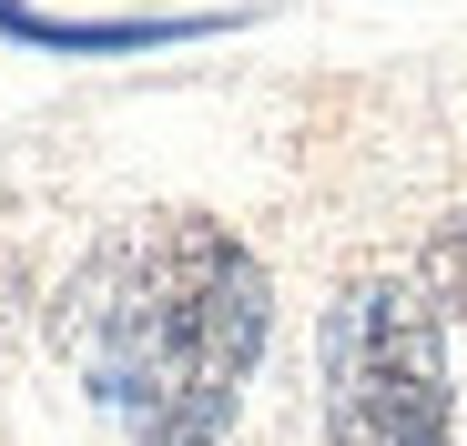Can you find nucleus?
Listing matches in <instances>:
<instances>
[{"label": "nucleus", "instance_id": "obj_1", "mask_svg": "<svg viewBox=\"0 0 467 446\" xmlns=\"http://www.w3.org/2000/svg\"><path fill=\"white\" fill-rule=\"evenodd\" d=\"M275 335V274L213 213L102 234L61 294V345L132 446H223Z\"/></svg>", "mask_w": 467, "mask_h": 446}, {"label": "nucleus", "instance_id": "obj_2", "mask_svg": "<svg viewBox=\"0 0 467 446\" xmlns=\"http://www.w3.org/2000/svg\"><path fill=\"white\" fill-rule=\"evenodd\" d=\"M326 446H447V315L417 274H356L316 325Z\"/></svg>", "mask_w": 467, "mask_h": 446}, {"label": "nucleus", "instance_id": "obj_3", "mask_svg": "<svg viewBox=\"0 0 467 446\" xmlns=\"http://www.w3.org/2000/svg\"><path fill=\"white\" fill-rule=\"evenodd\" d=\"M0 31L31 41V51H163V41L223 31V21H163V11H142V21H61V11H31V0H0Z\"/></svg>", "mask_w": 467, "mask_h": 446}, {"label": "nucleus", "instance_id": "obj_4", "mask_svg": "<svg viewBox=\"0 0 467 446\" xmlns=\"http://www.w3.org/2000/svg\"><path fill=\"white\" fill-rule=\"evenodd\" d=\"M417 284H427V305H437V315H457V325H467V203H457V213L437 223V234H427Z\"/></svg>", "mask_w": 467, "mask_h": 446}]
</instances>
